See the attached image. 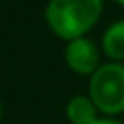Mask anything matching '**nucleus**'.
Here are the masks:
<instances>
[{"instance_id": "obj_3", "label": "nucleus", "mask_w": 124, "mask_h": 124, "mask_svg": "<svg viewBox=\"0 0 124 124\" xmlns=\"http://www.w3.org/2000/svg\"><path fill=\"white\" fill-rule=\"evenodd\" d=\"M66 60L70 68L78 74H91L97 66V50L87 39H74L66 48Z\"/></svg>"}, {"instance_id": "obj_4", "label": "nucleus", "mask_w": 124, "mask_h": 124, "mask_svg": "<svg viewBox=\"0 0 124 124\" xmlns=\"http://www.w3.org/2000/svg\"><path fill=\"white\" fill-rule=\"evenodd\" d=\"M68 118L74 124H93L95 122V108L89 99L85 97H74L68 103Z\"/></svg>"}, {"instance_id": "obj_1", "label": "nucleus", "mask_w": 124, "mask_h": 124, "mask_svg": "<svg viewBox=\"0 0 124 124\" xmlns=\"http://www.w3.org/2000/svg\"><path fill=\"white\" fill-rule=\"evenodd\" d=\"M101 0H50L46 19L56 35L64 39H78L99 19Z\"/></svg>"}, {"instance_id": "obj_2", "label": "nucleus", "mask_w": 124, "mask_h": 124, "mask_svg": "<svg viewBox=\"0 0 124 124\" xmlns=\"http://www.w3.org/2000/svg\"><path fill=\"white\" fill-rule=\"evenodd\" d=\"M91 99L105 112H120L124 108V68L108 64L95 70L91 78Z\"/></svg>"}, {"instance_id": "obj_6", "label": "nucleus", "mask_w": 124, "mask_h": 124, "mask_svg": "<svg viewBox=\"0 0 124 124\" xmlns=\"http://www.w3.org/2000/svg\"><path fill=\"white\" fill-rule=\"evenodd\" d=\"M93 124H118V122H114V120H95Z\"/></svg>"}, {"instance_id": "obj_7", "label": "nucleus", "mask_w": 124, "mask_h": 124, "mask_svg": "<svg viewBox=\"0 0 124 124\" xmlns=\"http://www.w3.org/2000/svg\"><path fill=\"white\" fill-rule=\"evenodd\" d=\"M116 2H120V4H124V0H116Z\"/></svg>"}, {"instance_id": "obj_8", "label": "nucleus", "mask_w": 124, "mask_h": 124, "mask_svg": "<svg viewBox=\"0 0 124 124\" xmlns=\"http://www.w3.org/2000/svg\"><path fill=\"white\" fill-rule=\"evenodd\" d=\"M0 112H2V107H0Z\"/></svg>"}, {"instance_id": "obj_5", "label": "nucleus", "mask_w": 124, "mask_h": 124, "mask_svg": "<svg viewBox=\"0 0 124 124\" xmlns=\"http://www.w3.org/2000/svg\"><path fill=\"white\" fill-rule=\"evenodd\" d=\"M105 52L112 58H124V21H116L103 39Z\"/></svg>"}]
</instances>
